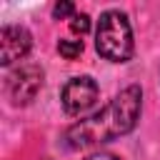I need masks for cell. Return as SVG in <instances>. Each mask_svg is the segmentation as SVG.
<instances>
[{
    "label": "cell",
    "mask_w": 160,
    "mask_h": 160,
    "mask_svg": "<svg viewBox=\"0 0 160 160\" xmlns=\"http://www.w3.org/2000/svg\"><path fill=\"white\" fill-rule=\"evenodd\" d=\"M72 15H75V5H72V2H58V5L52 8V18H58V20L72 18Z\"/></svg>",
    "instance_id": "cell-8"
},
{
    "label": "cell",
    "mask_w": 160,
    "mask_h": 160,
    "mask_svg": "<svg viewBox=\"0 0 160 160\" xmlns=\"http://www.w3.org/2000/svg\"><path fill=\"white\" fill-rule=\"evenodd\" d=\"M40 88H42V70L32 62L20 65L5 78V92L15 105H28L30 100H35Z\"/></svg>",
    "instance_id": "cell-4"
},
{
    "label": "cell",
    "mask_w": 160,
    "mask_h": 160,
    "mask_svg": "<svg viewBox=\"0 0 160 160\" xmlns=\"http://www.w3.org/2000/svg\"><path fill=\"white\" fill-rule=\"evenodd\" d=\"M58 50H60V55H62V58H68V60H75V58L82 52V40L60 38V42H58Z\"/></svg>",
    "instance_id": "cell-6"
},
{
    "label": "cell",
    "mask_w": 160,
    "mask_h": 160,
    "mask_svg": "<svg viewBox=\"0 0 160 160\" xmlns=\"http://www.w3.org/2000/svg\"><path fill=\"white\" fill-rule=\"evenodd\" d=\"M70 30H72L75 35H85V32L90 30V18H88L85 12H75V15L70 18Z\"/></svg>",
    "instance_id": "cell-7"
},
{
    "label": "cell",
    "mask_w": 160,
    "mask_h": 160,
    "mask_svg": "<svg viewBox=\"0 0 160 160\" xmlns=\"http://www.w3.org/2000/svg\"><path fill=\"white\" fill-rule=\"evenodd\" d=\"M98 95H100L98 82H95L90 75H78V78H70V80L62 85V90H60V102H62V108H65L68 115L80 118V115H85V112H90V110L95 108Z\"/></svg>",
    "instance_id": "cell-3"
},
{
    "label": "cell",
    "mask_w": 160,
    "mask_h": 160,
    "mask_svg": "<svg viewBox=\"0 0 160 160\" xmlns=\"http://www.w3.org/2000/svg\"><path fill=\"white\" fill-rule=\"evenodd\" d=\"M85 160H120V158L112 155V152H95V155H90V158H85Z\"/></svg>",
    "instance_id": "cell-9"
},
{
    "label": "cell",
    "mask_w": 160,
    "mask_h": 160,
    "mask_svg": "<svg viewBox=\"0 0 160 160\" xmlns=\"http://www.w3.org/2000/svg\"><path fill=\"white\" fill-rule=\"evenodd\" d=\"M140 108H142V90L138 85H128L102 110L75 122L65 132V140L70 148H92L100 142H110L120 135H128L138 125Z\"/></svg>",
    "instance_id": "cell-1"
},
{
    "label": "cell",
    "mask_w": 160,
    "mask_h": 160,
    "mask_svg": "<svg viewBox=\"0 0 160 160\" xmlns=\"http://www.w3.org/2000/svg\"><path fill=\"white\" fill-rule=\"evenodd\" d=\"M95 50L112 62H128L132 58V30L128 22V15L120 10H108L98 20L95 32Z\"/></svg>",
    "instance_id": "cell-2"
},
{
    "label": "cell",
    "mask_w": 160,
    "mask_h": 160,
    "mask_svg": "<svg viewBox=\"0 0 160 160\" xmlns=\"http://www.w3.org/2000/svg\"><path fill=\"white\" fill-rule=\"evenodd\" d=\"M32 38L28 28L22 25H5L0 30V65H12L15 60H22L30 52Z\"/></svg>",
    "instance_id": "cell-5"
}]
</instances>
